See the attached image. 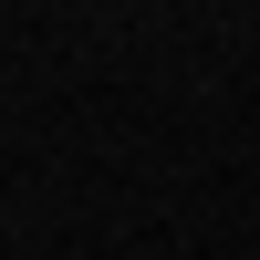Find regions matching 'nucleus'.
I'll return each mask as SVG.
<instances>
[]
</instances>
